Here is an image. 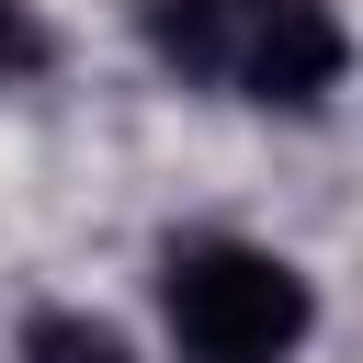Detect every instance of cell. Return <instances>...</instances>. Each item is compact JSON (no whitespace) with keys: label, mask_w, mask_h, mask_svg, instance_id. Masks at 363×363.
Segmentation results:
<instances>
[{"label":"cell","mask_w":363,"mask_h":363,"mask_svg":"<svg viewBox=\"0 0 363 363\" xmlns=\"http://www.w3.org/2000/svg\"><path fill=\"white\" fill-rule=\"evenodd\" d=\"M0 68H34V23H23V0H0Z\"/></svg>","instance_id":"obj_4"},{"label":"cell","mask_w":363,"mask_h":363,"mask_svg":"<svg viewBox=\"0 0 363 363\" xmlns=\"http://www.w3.org/2000/svg\"><path fill=\"white\" fill-rule=\"evenodd\" d=\"M159 318L182 363H295L318 329V295L261 238H182L159 261Z\"/></svg>","instance_id":"obj_1"},{"label":"cell","mask_w":363,"mask_h":363,"mask_svg":"<svg viewBox=\"0 0 363 363\" xmlns=\"http://www.w3.org/2000/svg\"><path fill=\"white\" fill-rule=\"evenodd\" d=\"M352 68V34L329 0H250L238 23V57H227V91L261 102V113H318Z\"/></svg>","instance_id":"obj_2"},{"label":"cell","mask_w":363,"mask_h":363,"mask_svg":"<svg viewBox=\"0 0 363 363\" xmlns=\"http://www.w3.org/2000/svg\"><path fill=\"white\" fill-rule=\"evenodd\" d=\"M23 363H136V340L91 306H45V318H23Z\"/></svg>","instance_id":"obj_3"}]
</instances>
